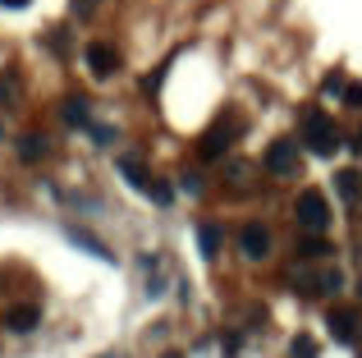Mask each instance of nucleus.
<instances>
[{
    "label": "nucleus",
    "instance_id": "f257e3e1",
    "mask_svg": "<svg viewBox=\"0 0 362 358\" xmlns=\"http://www.w3.org/2000/svg\"><path fill=\"white\" fill-rule=\"evenodd\" d=\"M303 143H308V152H317V156H335L339 152L335 120H330L326 110H308V115H303Z\"/></svg>",
    "mask_w": 362,
    "mask_h": 358
},
{
    "label": "nucleus",
    "instance_id": "f03ea898",
    "mask_svg": "<svg viewBox=\"0 0 362 358\" xmlns=\"http://www.w3.org/2000/svg\"><path fill=\"white\" fill-rule=\"evenodd\" d=\"M239 134H243V120L234 115V110H230V115H221L202 134V147H197V152H202V161H221V156L234 147V138H239Z\"/></svg>",
    "mask_w": 362,
    "mask_h": 358
},
{
    "label": "nucleus",
    "instance_id": "7ed1b4c3",
    "mask_svg": "<svg viewBox=\"0 0 362 358\" xmlns=\"http://www.w3.org/2000/svg\"><path fill=\"white\" fill-rule=\"evenodd\" d=\"M293 216H298V225L308 234H321L330 225V202H326V193L321 188H303L298 193V202H293Z\"/></svg>",
    "mask_w": 362,
    "mask_h": 358
},
{
    "label": "nucleus",
    "instance_id": "20e7f679",
    "mask_svg": "<svg viewBox=\"0 0 362 358\" xmlns=\"http://www.w3.org/2000/svg\"><path fill=\"white\" fill-rule=\"evenodd\" d=\"M266 171L271 175H298V143L293 138H275L266 147Z\"/></svg>",
    "mask_w": 362,
    "mask_h": 358
},
{
    "label": "nucleus",
    "instance_id": "39448f33",
    "mask_svg": "<svg viewBox=\"0 0 362 358\" xmlns=\"http://www.w3.org/2000/svg\"><path fill=\"white\" fill-rule=\"evenodd\" d=\"M326 326H330V335H335L339 345H354L358 335H362V322H358V313H354V308H330Z\"/></svg>",
    "mask_w": 362,
    "mask_h": 358
},
{
    "label": "nucleus",
    "instance_id": "423d86ee",
    "mask_svg": "<svg viewBox=\"0 0 362 358\" xmlns=\"http://www.w3.org/2000/svg\"><path fill=\"white\" fill-rule=\"evenodd\" d=\"M83 60H88V69L97 74V79H110V74L119 69V55H115V46H106V42H88Z\"/></svg>",
    "mask_w": 362,
    "mask_h": 358
},
{
    "label": "nucleus",
    "instance_id": "0eeeda50",
    "mask_svg": "<svg viewBox=\"0 0 362 358\" xmlns=\"http://www.w3.org/2000/svg\"><path fill=\"white\" fill-rule=\"evenodd\" d=\"M239 248H243L252 262H262L266 253H271V230H266L262 221H247V225H243V234H239Z\"/></svg>",
    "mask_w": 362,
    "mask_h": 358
},
{
    "label": "nucleus",
    "instance_id": "6e6552de",
    "mask_svg": "<svg viewBox=\"0 0 362 358\" xmlns=\"http://www.w3.org/2000/svg\"><path fill=\"white\" fill-rule=\"evenodd\" d=\"M37 322H42V308H33V304H23V308H14V313H9L5 317V326H9V331H18V335H23V331H33V326Z\"/></svg>",
    "mask_w": 362,
    "mask_h": 358
},
{
    "label": "nucleus",
    "instance_id": "1a4fd4ad",
    "mask_svg": "<svg viewBox=\"0 0 362 358\" xmlns=\"http://www.w3.org/2000/svg\"><path fill=\"white\" fill-rule=\"evenodd\" d=\"M335 188H339V197L354 207L358 197H362V175H358V171H339V175H335Z\"/></svg>",
    "mask_w": 362,
    "mask_h": 358
},
{
    "label": "nucleus",
    "instance_id": "9d476101",
    "mask_svg": "<svg viewBox=\"0 0 362 358\" xmlns=\"http://www.w3.org/2000/svg\"><path fill=\"white\" fill-rule=\"evenodd\" d=\"M18 156H23V161H42V156H46V138L23 134V138H18Z\"/></svg>",
    "mask_w": 362,
    "mask_h": 358
},
{
    "label": "nucleus",
    "instance_id": "9b49d317",
    "mask_svg": "<svg viewBox=\"0 0 362 358\" xmlns=\"http://www.w3.org/2000/svg\"><path fill=\"white\" fill-rule=\"evenodd\" d=\"M64 120L74 129H92V115H88V101H64Z\"/></svg>",
    "mask_w": 362,
    "mask_h": 358
},
{
    "label": "nucleus",
    "instance_id": "f8f14e48",
    "mask_svg": "<svg viewBox=\"0 0 362 358\" xmlns=\"http://www.w3.org/2000/svg\"><path fill=\"white\" fill-rule=\"evenodd\" d=\"M69 239H74V243H83V248H92V253H97L101 262H110V258H115V253H110V248H106L101 239H92L88 230H69Z\"/></svg>",
    "mask_w": 362,
    "mask_h": 358
},
{
    "label": "nucleus",
    "instance_id": "ddd939ff",
    "mask_svg": "<svg viewBox=\"0 0 362 358\" xmlns=\"http://www.w3.org/2000/svg\"><path fill=\"white\" fill-rule=\"evenodd\" d=\"M197 239H202V253H206V258H216V248H221V225H202V230H197Z\"/></svg>",
    "mask_w": 362,
    "mask_h": 358
},
{
    "label": "nucleus",
    "instance_id": "4468645a",
    "mask_svg": "<svg viewBox=\"0 0 362 358\" xmlns=\"http://www.w3.org/2000/svg\"><path fill=\"white\" fill-rule=\"evenodd\" d=\"M289 358H317V340H312V335H293Z\"/></svg>",
    "mask_w": 362,
    "mask_h": 358
},
{
    "label": "nucleus",
    "instance_id": "2eb2a0df",
    "mask_svg": "<svg viewBox=\"0 0 362 358\" xmlns=\"http://www.w3.org/2000/svg\"><path fill=\"white\" fill-rule=\"evenodd\" d=\"M18 97V74L9 69V74H0V101H14Z\"/></svg>",
    "mask_w": 362,
    "mask_h": 358
},
{
    "label": "nucleus",
    "instance_id": "dca6fc26",
    "mask_svg": "<svg viewBox=\"0 0 362 358\" xmlns=\"http://www.w3.org/2000/svg\"><path fill=\"white\" fill-rule=\"evenodd\" d=\"M303 258H312V262L330 258V243H321V239H308V243H303Z\"/></svg>",
    "mask_w": 362,
    "mask_h": 358
},
{
    "label": "nucleus",
    "instance_id": "f3484780",
    "mask_svg": "<svg viewBox=\"0 0 362 358\" xmlns=\"http://www.w3.org/2000/svg\"><path fill=\"white\" fill-rule=\"evenodd\" d=\"M344 97H349V106H362V88H358V83H349Z\"/></svg>",
    "mask_w": 362,
    "mask_h": 358
},
{
    "label": "nucleus",
    "instance_id": "a211bd4d",
    "mask_svg": "<svg viewBox=\"0 0 362 358\" xmlns=\"http://www.w3.org/2000/svg\"><path fill=\"white\" fill-rule=\"evenodd\" d=\"M92 5L97 0H74V14H92Z\"/></svg>",
    "mask_w": 362,
    "mask_h": 358
},
{
    "label": "nucleus",
    "instance_id": "6ab92c4d",
    "mask_svg": "<svg viewBox=\"0 0 362 358\" xmlns=\"http://www.w3.org/2000/svg\"><path fill=\"white\" fill-rule=\"evenodd\" d=\"M0 5H5V9H23L28 0H0Z\"/></svg>",
    "mask_w": 362,
    "mask_h": 358
},
{
    "label": "nucleus",
    "instance_id": "aec40b11",
    "mask_svg": "<svg viewBox=\"0 0 362 358\" xmlns=\"http://www.w3.org/2000/svg\"><path fill=\"white\" fill-rule=\"evenodd\" d=\"M165 358H179V354H165Z\"/></svg>",
    "mask_w": 362,
    "mask_h": 358
},
{
    "label": "nucleus",
    "instance_id": "412c9836",
    "mask_svg": "<svg viewBox=\"0 0 362 358\" xmlns=\"http://www.w3.org/2000/svg\"><path fill=\"white\" fill-rule=\"evenodd\" d=\"M358 294H362V285H358Z\"/></svg>",
    "mask_w": 362,
    "mask_h": 358
}]
</instances>
